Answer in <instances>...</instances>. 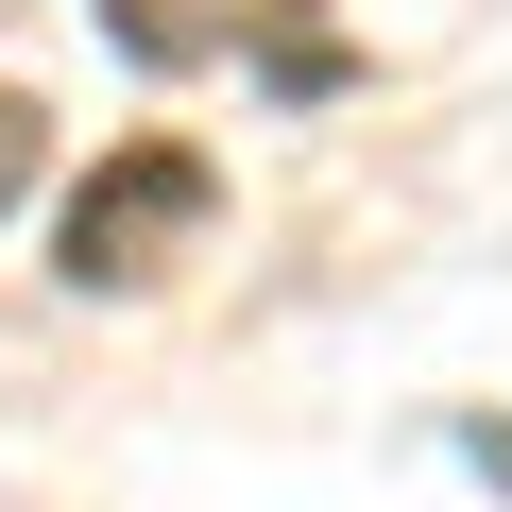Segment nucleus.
<instances>
[{"label":"nucleus","instance_id":"obj_3","mask_svg":"<svg viewBox=\"0 0 512 512\" xmlns=\"http://www.w3.org/2000/svg\"><path fill=\"white\" fill-rule=\"evenodd\" d=\"M35 171H52V120H35V103H18V86H0V205H18V188H35Z\"/></svg>","mask_w":512,"mask_h":512},{"label":"nucleus","instance_id":"obj_4","mask_svg":"<svg viewBox=\"0 0 512 512\" xmlns=\"http://www.w3.org/2000/svg\"><path fill=\"white\" fill-rule=\"evenodd\" d=\"M461 461H478V478H495V495H512V427H461Z\"/></svg>","mask_w":512,"mask_h":512},{"label":"nucleus","instance_id":"obj_2","mask_svg":"<svg viewBox=\"0 0 512 512\" xmlns=\"http://www.w3.org/2000/svg\"><path fill=\"white\" fill-rule=\"evenodd\" d=\"M103 35H120L137 69H205V52L239 35V0H103Z\"/></svg>","mask_w":512,"mask_h":512},{"label":"nucleus","instance_id":"obj_1","mask_svg":"<svg viewBox=\"0 0 512 512\" xmlns=\"http://www.w3.org/2000/svg\"><path fill=\"white\" fill-rule=\"evenodd\" d=\"M205 222H222V171H205L188 137H120V154L69 188V222H52V274H69V291H137V274H171Z\"/></svg>","mask_w":512,"mask_h":512}]
</instances>
